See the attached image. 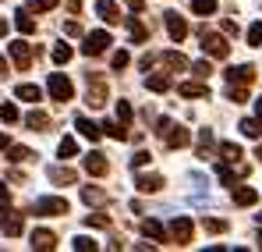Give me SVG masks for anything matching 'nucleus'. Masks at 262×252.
<instances>
[{
    "mask_svg": "<svg viewBox=\"0 0 262 252\" xmlns=\"http://www.w3.org/2000/svg\"><path fill=\"white\" fill-rule=\"evenodd\" d=\"M199 36H202V50H206L209 57H227V53H230L227 32H206V29H199Z\"/></svg>",
    "mask_w": 262,
    "mask_h": 252,
    "instance_id": "obj_1",
    "label": "nucleus"
},
{
    "mask_svg": "<svg viewBox=\"0 0 262 252\" xmlns=\"http://www.w3.org/2000/svg\"><path fill=\"white\" fill-rule=\"evenodd\" d=\"M32 210L39 213V217H64L68 213V199L64 196H39Z\"/></svg>",
    "mask_w": 262,
    "mask_h": 252,
    "instance_id": "obj_2",
    "label": "nucleus"
},
{
    "mask_svg": "<svg viewBox=\"0 0 262 252\" xmlns=\"http://www.w3.org/2000/svg\"><path fill=\"white\" fill-rule=\"evenodd\" d=\"M46 89H50V96H53V100H60V103H68V100L75 96V85H71V79H68V75H60V71H53V75H50Z\"/></svg>",
    "mask_w": 262,
    "mask_h": 252,
    "instance_id": "obj_3",
    "label": "nucleus"
},
{
    "mask_svg": "<svg viewBox=\"0 0 262 252\" xmlns=\"http://www.w3.org/2000/svg\"><path fill=\"white\" fill-rule=\"evenodd\" d=\"M106 50H110V32H103V29H99V32H89L85 43H82V53H85V57H99V53H106Z\"/></svg>",
    "mask_w": 262,
    "mask_h": 252,
    "instance_id": "obj_4",
    "label": "nucleus"
},
{
    "mask_svg": "<svg viewBox=\"0 0 262 252\" xmlns=\"http://www.w3.org/2000/svg\"><path fill=\"white\" fill-rule=\"evenodd\" d=\"M7 53H11V61H14L18 71H29V64H32V46H29L25 40L7 43Z\"/></svg>",
    "mask_w": 262,
    "mask_h": 252,
    "instance_id": "obj_5",
    "label": "nucleus"
},
{
    "mask_svg": "<svg viewBox=\"0 0 262 252\" xmlns=\"http://www.w3.org/2000/svg\"><path fill=\"white\" fill-rule=\"evenodd\" d=\"M85 103L92 107V110H99L103 103H106V82L96 75L92 79V71H89V92H85Z\"/></svg>",
    "mask_w": 262,
    "mask_h": 252,
    "instance_id": "obj_6",
    "label": "nucleus"
},
{
    "mask_svg": "<svg viewBox=\"0 0 262 252\" xmlns=\"http://www.w3.org/2000/svg\"><path fill=\"white\" fill-rule=\"evenodd\" d=\"M191 235H195V227H191L188 217H174L170 220V238H174L177 245H191Z\"/></svg>",
    "mask_w": 262,
    "mask_h": 252,
    "instance_id": "obj_7",
    "label": "nucleus"
},
{
    "mask_svg": "<svg viewBox=\"0 0 262 252\" xmlns=\"http://www.w3.org/2000/svg\"><path fill=\"white\" fill-rule=\"evenodd\" d=\"M163 25H167V32H170L174 43H181L184 36H188V22H184L177 11H167V14H163Z\"/></svg>",
    "mask_w": 262,
    "mask_h": 252,
    "instance_id": "obj_8",
    "label": "nucleus"
},
{
    "mask_svg": "<svg viewBox=\"0 0 262 252\" xmlns=\"http://www.w3.org/2000/svg\"><path fill=\"white\" fill-rule=\"evenodd\" d=\"M223 75H227V82H234V85H248L255 79V68L252 64H237V68H227Z\"/></svg>",
    "mask_w": 262,
    "mask_h": 252,
    "instance_id": "obj_9",
    "label": "nucleus"
},
{
    "mask_svg": "<svg viewBox=\"0 0 262 252\" xmlns=\"http://www.w3.org/2000/svg\"><path fill=\"white\" fill-rule=\"evenodd\" d=\"M21 227H25V217H21V213H7L4 210V217H0V231H4V235L14 238V235H21Z\"/></svg>",
    "mask_w": 262,
    "mask_h": 252,
    "instance_id": "obj_10",
    "label": "nucleus"
},
{
    "mask_svg": "<svg viewBox=\"0 0 262 252\" xmlns=\"http://www.w3.org/2000/svg\"><path fill=\"white\" fill-rule=\"evenodd\" d=\"M163 139H167V146H170V149H184V146L191 142V131H188V128H181V125H170V131H167Z\"/></svg>",
    "mask_w": 262,
    "mask_h": 252,
    "instance_id": "obj_11",
    "label": "nucleus"
},
{
    "mask_svg": "<svg viewBox=\"0 0 262 252\" xmlns=\"http://www.w3.org/2000/svg\"><path fill=\"white\" fill-rule=\"evenodd\" d=\"M96 11H99V18H103L106 25H117V22L124 18V14L117 11V4H114V0H96Z\"/></svg>",
    "mask_w": 262,
    "mask_h": 252,
    "instance_id": "obj_12",
    "label": "nucleus"
},
{
    "mask_svg": "<svg viewBox=\"0 0 262 252\" xmlns=\"http://www.w3.org/2000/svg\"><path fill=\"white\" fill-rule=\"evenodd\" d=\"M85 170L92 174V178H103V174L110 170V164H106V157H103V153H96V149H92V153L85 157Z\"/></svg>",
    "mask_w": 262,
    "mask_h": 252,
    "instance_id": "obj_13",
    "label": "nucleus"
},
{
    "mask_svg": "<svg viewBox=\"0 0 262 252\" xmlns=\"http://www.w3.org/2000/svg\"><path fill=\"white\" fill-rule=\"evenodd\" d=\"M46 174H50V181H53V185H75V181H78V174L68 167V164H64V167L57 164V167H50Z\"/></svg>",
    "mask_w": 262,
    "mask_h": 252,
    "instance_id": "obj_14",
    "label": "nucleus"
},
{
    "mask_svg": "<svg viewBox=\"0 0 262 252\" xmlns=\"http://www.w3.org/2000/svg\"><path fill=\"white\" fill-rule=\"evenodd\" d=\"M259 203V192L252 185H237L234 188V206H255Z\"/></svg>",
    "mask_w": 262,
    "mask_h": 252,
    "instance_id": "obj_15",
    "label": "nucleus"
},
{
    "mask_svg": "<svg viewBox=\"0 0 262 252\" xmlns=\"http://www.w3.org/2000/svg\"><path fill=\"white\" fill-rule=\"evenodd\" d=\"M124 25H128V32H131V40H135V43H145V40H149V29L138 22V14H135V11L124 14Z\"/></svg>",
    "mask_w": 262,
    "mask_h": 252,
    "instance_id": "obj_16",
    "label": "nucleus"
},
{
    "mask_svg": "<svg viewBox=\"0 0 262 252\" xmlns=\"http://www.w3.org/2000/svg\"><path fill=\"white\" fill-rule=\"evenodd\" d=\"M29 245L39 249V252H50V249H57V235L53 231H32V242Z\"/></svg>",
    "mask_w": 262,
    "mask_h": 252,
    "instance_id": "obj_17",
    "label": "nucleus"
},
{
    "mask_svg": "<svg viewBox=\"0 0 262 252\" xmlns=\"http://www.w3.org/2000/svg\"><path fill=\"white\" fill-rule=\"evenodd\" d=\"M75 128H78V135H85L89 142H99V135H103V125H96V121H89V118H78Z\"/></svg>",
    "mask_w": 262,
    "mask_h": 252,
    "instance_id": "obj_18",
    "label": "nucleus"
},
{
    "mask_svg": "<svg viewBox=\"0 0 262 252\" xmlns=\"http://www.w3.org/2000/svg\"><path fill=\"white\" fill-rule=\"evenodd\" d=\"M135 188H138V192H160V188H163V178H160V174H138V178H135Z\"/></svg>",
    "mask_w": 262,
    "mask_h": 252,
    "instance_id": "obj_19",
    "label": "nucleus"
},
{
    "mask_svg": "<svg viewBox=\"0 0 262 252\" xmlns=\"http://www.w3.org/2000/svg\"><path fill=\"white\" fill-rule=\"evenodd\" d=\"M142 235L152 238V242H167V227L160 220H142Z\"/></svg>",
    "mask_w": 262,
    "mask_h": 252,
    "instance_id": "obj_20",
    "label": "nucleus"
},
{
    "mask_svg": "<svg viewBox=\"0 0 262 252\" xmlns=\"http://www.w3.org/2000/svg\"><path fill=\"white\" fill-rule=\"evenodd\" d=\"M177 92L199 100V96H209V85H206V79H202V82H181V85H177Z\"/></svg>",
    "mask_w": 262,
    "mask_h": 252,
    "instance_id": "obj_21",
    "label": "nucleus"
},
{
    "mask_svg": "<svg viewBox=\"0 0 262 252\" xmlns=\"http://www.w3.org/2000/svg\"><path fill=\"white\" fill-rule=\"evenodd\" d=\"M14 96H18V100H25V103H39V100H43V89H39V85H32V82H25V85H18V89H14Z\"/></svg>",
    "mask_w": 262,
    "mask_h": 252,
    "instance_id": "obj_22",
    "label": "nucleus"
},
{
    "mask_svg": "<svg viewBox=\"0 0 262 252\" xmlns=\"http://www.w3.org/2000/svg\"><path fill=\"white\" fill-rule=\"evenodd\" d=\"M160 61H163V64H167L170 71H181V68H191V64H188V57H184V53H177V50H167V53H160Z\"/></svg>",
    "mask_w": 262,
    "mask_h": 252,
    "instance_id": "obj_23",
    "label": "nucleus"
},
{
    "mask_svg": "<svg viewBox=\"0 0 262 252\" xmlns=\"http://www.w3.org/2000/svg\"><path fill=\"white\" fill-rule=\"evenodd\" d=\"M14 25H18V32H25V36L36 32V18H32L29 11H14Z\"/></svg>",
    "mask_w": 262,
    "mask_h": 252,
    "instance_id": "obj_24",
    "label": "nucleus"
},
{
    "mask_svg": "<svg viewBox=\"0 0 262 252\" xmlns=\"http://www.w3.org/2000/svg\"><path fill=\"white\" fill-rule=\"evenodd\" d=\"M82 199H85L89 206H103V203H106V192L96 188V185H85V188H82Z\"/></svg>",
    "mask_w": 262,
    "mask_h": 252,
    "instance_id": "obj_25",
    "label": "nucleus"
},
{
    "mask_svg": "<svg viewBox=\"0 0 262 252\" xmlns=\"http://www.w3.org/2000/svg\"><path fill=\"white\" fill-rule=\"evenodd\" d=\"M25 125L32 128V131H46V128H50V118H46L43 110H32V114L25 118Z\"/></svg>",
    "mask_w": 262,
    "mask_h": 252,
    "instance_id": "obj_26",
    "label": "nucleus"
},
{
    "mask_svg": "<svg viewBox=\"0 0 262 252\" xmlns=\"http://www.w3.org/2000/svg\"><path fill=\"white\" fill-rule=\"evenodd\" d=\"M220 153H223L227 164H237V160H241V146H237V142H220Z\"/></svg>",
    "mask_w": 262,
    "mask_h": 252,
    "instance_id": "obj_27",
    "label": "nucleus"
},
{
    "mask_svg": "<svg viewBox=\"0 0 262 252\" xmlns=\"http://www.w3.org/2000/svg\"><path fill=\"white\" fill-rule=\"evenodd\" d=\"M7 160H11V164H25V160H32V149H25V146H7Z\"/></svg>",
    "mask_w": 262,
    "mask_h": 252,
    "instance_id": "obj_28",
    "label": "nucleus"
},
{
    "mask_svg": "<svg viewBox=\"0 0 262 252\" xmlns=\"http://www.w3.org/2000/svg\"><path fill=\"white\" fill-rule=\"evenodd\" d=\"M128 125H121V121H106L103 125V135H110V139H117V142H124L128 139V131H124Z\"/></svg>",
    "mask_w": 262,
    "mask_h": 252,
    "instance_id": "obj_29",
    "label": "nucleus"
},
{
    "mask_svg": "<svg viewBox=\"0 0 262 252\" xmlns=\"http://www.w3.org/2000/svg\"><path fill=\"white\" fill-rule=\"evenodd\" d=\"M237 128H241V135H248V139H259L262 135V121H255V118H245Z\"/></svg>",
    "mask_w": 262,
    "mask_h": 252,
    "instance_id": "obj_30",
    "label": "nucleus"
},
{
    "mask_svg": "<svg viewBox=\"0 0 262 252\" xmlns=\"http://www.w3.org/2000/svg\"><path fill=\"white\" fill-rule=\"evenodd\" d=\"M209 146H213V128H202V131H199V157H202V160L209 157Z\"/></svg>",
    "mask_w": 262,
    "mask_h": 252,
    "instance_id": "obj_31",
    "label": "nucleus"
},
{
    "mask_svg": "<svg viewBox=\"0 0 262 252\" xmlns=\"http://www.w3.org/2000/svg\"><path fill=\"white\" fill-rule=\"evenodd\" d=\"M57 153H60L64 160H68V157H75V153H78V142H75L71 135H64V139L57 142Z\"/></svg>",
    "mask_w": 262,
    "mask_h": 252,
    "instance_id": "obj_32",
    "label": "nucleus"
},
{
    "mask_svg": "<svg viewBox=\"0 0 262 252\" xmlns=\"http://www.w3.org/2000/svg\"><path fill=\"white\" fill-rule=\"evenodd\" d=\"M216 174H220V181H223V185H230V188H234V181H237V174H241V170H234L230 164H220Z\"/></svg>",
    "mask_w": 262,
    "mask_h": 252,
    "instance_id": "obj_33",
    "label": "nucleus"
},
{
    "mask_svg": "<svg viewBox=\"0 0 262 252\" xmlns=\"http://www.w3.org/2000/svg\"><path fill=\"white\" fill-rule=\"evenodd\" d=\"M75 57V50L68 46V43H60V46H53V64H68Z\"/></svg>",
    "mask_w": 262,
    "mask_h": 252,
    "instance_id": "obj_34",
    "label": "nucleus"
},
{
    "mask_svg": "<svg viewBox=\"0 0 262 252\" xmlns=\"http://www.w3.org/2000/svg\"><path fill=\"white\" fill-rule=\"evenodd\" d=\"M145 85H149L152 92H167V89H170V79H167V75H149Z\"/></svg>",
    "mask_w": 262,
    "mask_h": 252,
    "instance_id": "obj_35",
    "label": "nucleus"
},
{
    "mask_svg": "<svg viewBox=\"0 0 262 252\" xmlns=\"http://www.w3.org/2000/svg\"><path fill=\"white\" fill-rule=\"evenodd\" d=\"M227 100H234V103H245V100H248V89H245V85L227 82Z\"/></svg>",
    "mask_w": 262,
    "mask_h": 252,
    "instance_id": "obj_36",
    "label": "nucleus"
},
{
    "mask_svg": "<svg viewBox=\"0 0 262 252\" xmlns=\"http://www.w3.org/2000/svg\"><path fill=\"white\" fill-rule=\"evenodd\" d=\"M202 227H206L209 235H223V231H227V220H216V217H206V220H202Z\"/></svg>",
    "mask_w": 262,
    "mask_h": 252,
    "instance_id": "obj_37",
    "label": "nucleus"
},
{
    "mask_svg": "<svg viewBox=\"0 0 262 252\" xmlns=\"http://www.w3.org/2000/svg\"><path fill=\"white\" fill-rule=\"evenodd\" d=\"M191 11L195 14H213L216 11V0H191Z\"/></svg>",
    "mask_w": 262,
    "mask_h": 252,
    "instance_id": "obj_38",
    "label": "nucleus"
},
{
    "mask_svg": "<svg viewBox=\"0 0 262 252\" xmlns=\"http://www.w3.org/2000/svg\"><path fill=\"white\" fill-rule=\"evenodd\" d=\"M117 121L121 125H131V103L128 100H117Z\"/></svg>",
    "mask_w": 262,
    "mask_h": 252,
    "instance_id": "obj_39",
    "label": "nucleus"
},
{
    "mask_svg": "<svg viewBox=\"0 0 262 252\" xmlns=\"http://www.w3.org/2000/svg\"><path fill=\"white\" fill-rule=\"evenodd\" d=\"M0 118H4L7 125H14V121H18V107H14V103H0Z\"/></svg>",
    "mask_w": 262,
    "mask_h": 252,
    "instance_id": "obj_40",
    "label": "nucleus"
},
{
    "mask_svg": "<svg viewBox=\"0 0 262 252\" xmlns=\"http://www.w3.org/2000/svg\"><path fill=\"white\" fill-rule=\"evenodd\" d=\"M110 64H114V71H124V68H128V64H131V57H128V53H124V50H117V53L110 57Z\"/></svg>",
    "mask_w": 262,
    "mask_h": 252,
    "instance_id": "obj_41",
    "label": "nucleus"
},
{
    "mask_svg": "<svg viewBox=\"0 0 262 252\" xmlns=\"http://www.w3.org/2000/svg\"><path fill=\"white\" fill-rule=\"evenodd\" d=\"M191 71H195L199 79H209V75H213V64H209V61H195V64H191Z\"/></svg>",
    "mask_w": 262,
    "mask_h": 252,
    "instance_id": "obj_42",
    "label": "nucleus"
},
{
    "mask_svg": "<svg viewBox=\"0 0 262 252\" xmlns=\"http://www.w3.org/2000/svg\"><path fill=\"white\" fill-rule=\"evenodd\" d=\"M85 224H89V227H110V217H103V213H89Z\"/></svg>",
    "mask_w": 262,
    "mask_h": 252,
    "instance_id": "obj_43",
    "label": "nucleus"
},
{
    "mask_svg": "<svg viewBox=\"0 0 262 252\" xmlns=\"http://www.w3.org/2000/svg\"><path fill=\"white\" fill-rule=\"evenodd\" d=\"M248 46H262V22H255L248 29Z\"/></svg>",
    "mask_w": 262,
    "mask_h": 252,
    "instance_id": "obj_44",
    "label": "nucleus"
},
{
    "mask_svg": "<svg viewBox=\"0 0 262 252\" xmlns=\"http://www.w3.org/2000/svg\"><path fill=\"white\" fill-rule=\"evenodd\" d=\"M71 245H75L78 252H89V249H96V242H92V238H85V235H78V238H75Z\"/></svg>",
    "mask_w": 262,
    "mask_h": 252,
    "instance_id": "obj_45",
    "label": "nucleus"
},
{
    "mask_svg": "<svg viewBox=\"0 0 262 252\" xmlns=\"http://www.w3.org/2000/svg\"><path fill=\"white\" fill-rule=\"evenodd\" d=\"M11 206V192H7V181H0V210Z\"/></svg>",
    "mask_w": 262,
    "mask_h": 252,
    "instance_id": "obj_46",
    "label": "nucleus"
},
{
    "mask_svg": "<svg viewBox=\"0 0 262 252\" xmlns=\"http://www.w3.org/2000/svg\"><path fill=\"white\" fill-rule=\"evenodd\" d=\"M57 0H32V11H53Z\"/></svg>",
    "mask_w": 262,
    "mask_h": 252,
    "instance_id": "obj_47",
    "label": "nucleus"
},
{
    "mask_svg": "<svg viewBox=\"0 0 262 252\" xmlns=\"http://www.w3.org/2000/svg\"><path fill=\"white\" fill-rule=\"evenodd\" d=\"M170 125H174L170 118H160V121H156V135H167V131H170Z\"/></svg>",
    "mask_w": 262,
    "mask_h": 252,
    "instance_id": "obj_48",
    "label": "nucleus"
},
{
    "mask_svg": "<svg viewBox=\"0 0 262 252\" xmlns=\"http://www.w3.org/2000/svg\"><path fill=\"white\" fill-rule=\"evenodd\" d=\"M64 36H82V25H78V22H68V25H64Z\"/></svg>",
    "mask_w": 262,
    "mask_h": 252,
    "instance_id": "obj_49",
    "label": "nucleus"
},
{
    "mask_svg": "<svg viewBox=\"0 0 262 252\" xmlns=\"http://www.w3.org/2000/svg\"><path fill=\"white\" fill-rule=\"evenodd\" d=\"M145 164H149V153H135L131 157V167H145Z\"/></svg>",
    "mask_w": 262,
    "mask_h": 252,
    "instance_id": "obj_50",
    "label": "nucleus"
},
{
    "mask_svg": "<svg viewBox=\"0 0 262 252\" xmlns=\"http://www.w3.org/2000/svg\"><path fill=\"white\" fill-rule=\"evenodd\" d=\"M223 32H227V36H237V22L227 18V22H223Z\"/></svg>",
    "mask_w": 262,
    "mask_h": 252,
    "instance_id": "obj_51",
    "label": "nucleus"
},
{
    "mask_svg": "<svg viewBox=\"0 0 262 252\" xmlns=\"http://www.w3.org/2000/svg\"><path fill=\"white\" fill-rule=\"evenodd\" d=\"M68 11H71V14H78V11H82V0H68Z\"/></svg>",
    "mask_w": 262,
    "mask_h": 252,
    "instance_id": "obj_52",
    "label": "nucleus"
},
{
    "mask_svg": "<svg viewBox=\"0 0 262 252\" xmlns=\"http://www.w3.org/2000/svg\"><path fill=\"white\" fill-rule=\"evenodd\" d=\"M4 75H7V61L0 57V79H4Z\"/></svg>",
    "mask_w": 262,
    "mask_h": 252,
    "instance_id": "obj_53",
    "label": "nucleus"
},
{
    "mask_svg": "<svg viewBox=\"0 0 262 252\" xmlns=\"http://www.w3.org/2000/svg\"><path fill=\"white\" fill-rule=\"evenodd\" d=\"M4 149H7V135L0 131V153H4Z\"/></svg>",
    "mask_w": 262,
    "mask_h": 252,
    "instance_id": "obj_54",
    "label": "nucleus"
},
{
    "mask_svg": "<svg viewBox=\"0 0 262 252\" xmlns=\"http://www.w3.org/2000/svg\"><path fill=\"white\" fill-rule=\"evenodd\" d=\"M255 110H259V118H262V96H259V100H255Z\"/></svg>",
    "mask_w": 262,
    "mask_h": 252,
    "instance_id": "obj_55",
    "label": "nucleus"
},
{
    "mask_svg": "<svg viewBox=\"0 0 262 252\" xmlns=\"http://www.w3.org/2000/svg\"><path fill=\"white\" fill-rule=\"evenodd\" d=\"M0 36H7V22H0Z\"/></svg>",
    "mask_w": 262,
    "mask_h": 252,
    "instance_id": "obj_56",
    "label": "nucleus"
},
{
    "mask_svg": "<svg viewBox=\"0 0 262 252\" xmlns=\"http://www.w3.org/2000/svg\"><path fill=\"white\" fill-rule=\"evenodd\" d=\"M255 157H259V160H262V142H259V149H255Z\"/></svg>",
    "mask_w": 262,
    "mask_h": 252,
    "instance_id": "obj_57",
    "label": "nucleus"
},
{
    "mask_svg": "<svg viewBox=\"0 0 262 252\" xmlns=\"http://www.w3.org/2000/svg\"><path fill=\"white\" fill-rule=\"evenodd\" d=\"M259 249H262V231H259Z\"/></svg>",
    "mask_w": 262,
    "mask_h": 252,
    "instance_id": "obj_58",
    "label": "nucleus"
},
{
    "mask_svg": "<svg viewBox=\"0 0 262 252\" xmlns=\"http://www.w3.org/2000/svg\"><path fill=\"white\" fill-rule=\"evenodd\" d=\"M259 224H262V213H259Z\"/></svg>",
    "mask_w": 262,
    "mask_h": 252,
    "instance_id": "obj_59",
    "label": "nucleus"
}]
</instances>
